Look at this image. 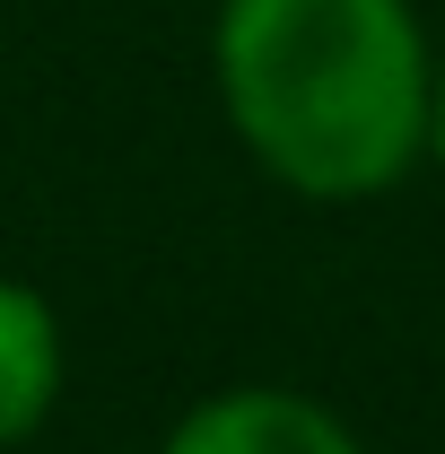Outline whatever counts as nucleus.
Listing matches in <instances>:
<instances>
[{"label":"nucleus","mask_w":445,"mask_h":454,"mask_svg":"<svg viewBox=\"0 0 445 454\" xmlns=\"http://www.w3.org/2000/svg\"><path fill=\"white\" fill-rule=\"evenodd\" d=\"M210 79L245 158L306 201L393 192L428 158L437 53L410 0H219Z\"/></svg>","instance_id":"nucleus-1"},{"label":"nucleus","mask_w":445,"mask_h":454,"mask_svg":"<svg viewBox=\"0 0 445 454\" xmlns=\"http://www.w3.org/2000/svg\"><path fill=\"white\" fill-rule=\"evenodd\" d=\"M158 454H367L358 428L332 402L288 394V385H227V394L192 402L167 428Z\"/></svg>","instance_id":"nucleus-2"},{"label":"nucleus","mask_w":445,"mask_h":454,"mask_svg":"<svg viewBox=\"0 0 445 454\" xmlns=\"http://www.w3.org/2000/svg\"><path fill=\"white\" fill-rule=\"evenodd\" d=\"M61 376H70V340H61L53 297L0 271V454L53 419Z\"/></svg>","instance_id":"nucleus-3"},{"label":"nucleus","mask_w":445,"mask_h":454,"mask_svg":"<svg viewBox=\"0 0 445 454\" xmlns=\"http://www.w3.org/2000/svg\"><path fill=\"white\" fill-rule=\"evenodd\" d=\"M428 158L445 167V53H437V88H428Z\"/></svg>","instance_id":"nucleus-4"}]
</instances>
